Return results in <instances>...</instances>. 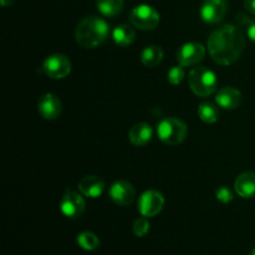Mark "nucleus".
<instances>
[{"mask_svg": "<svg viewBox=\"0 0 255 255\" xmlns=\"http://www.w3.org/2000/svg\"><path fill=\"white\" fill-rule=\"evenodd\" d=\"M246 41L241 30L234 25H224L211 34L208 50L212 59L219 65L234 64L243 54Z\"/></svg>", "mask_w": 255, "mask_h": 255, "instance_id": "f257e3e1", "label": "nucleus"}, {"mask_svg": "<svg viewBox=\"0 0 255 255\" xmlns=\"http://www.w3.org/2000/svg\"><path fill=\"white\" fill-rule=\"evenodd\" d=\"M109 24L99 16H87L77 24L75 37L84 49H94L109 36Z\"/></svg>", "mask_w": 255, "mask_h": 255, "instance_id": "f03ea898", "label": "nucleus"}, {"mask_svg": "<svg viewBox=\"0 0 255 255\" xmlns=\"http://www.w3.org/2000/svg\"><path fill=\"white\" fill-rule=\"evenodd\" d=\"M188 84L194 95L199 97H208L216 92L218 80L212 70L199 66L191 70Z\"/></svg>", "mask_w": 255, "mask_h": 255, "instance_id": "7ed1b4c3", "label": "nucleus"}, {"mask_svg": "<svg viewBox=\"0 0 255 255\" xmlns=\"http://www.w3.org/2000/svg\"><path fill=\"white\" fill-rule=\"evenodd\" d=\"M188 128L182 120L168 117L163 119L157 126V134L163 143L177 146L186 139Z\"/></svg>", "mask_w": 255, "mask_h": 255, "instance_id": "20e7f679", "label": "nucleus"}, {"mask_svg": "<svg viewBox=\"0 0 255 255\" xmlns=\"http://www.w3.org/2000/svg\"><path fill=\"white\" fill-rule=\"evenodd\" d=\"M129 20L139 30H152L159 24V14L154 7L141 4L134 6L129 12Z\"/></svg>", "mask_w": 255, "mask_h": 255, "instance_id": "39448f33", "label": "nucleus"}, {"mask_svg": "<svg viewBox=\"0 0 255 255\" xmlns=\"http://www.w3.org/2000/svg\"><path fill=\"white\" fill-rule=\"evenodd\" d=\"M42 71L51 79H64L71 72V62L62 54L50 55L42 64Z\"/></svg>", "mask_w": 255, "mask_h": 255, "instance_id": "423d86ee", "label": "nucleus"}, {"mask_svg": "<svg viewBox=\"0 0 255 255\" xmlns=\"http://www.w3.org/2000/svg\"><path fill=\"white\" fill-rule=\"evenodd\" d=\"M164 198L158 191H146L138 201V211L143 217H154L163 209Z\"/></svg>", "mask_w": 255, "mask_h": 255, "instance_id": "0eeeda50", "label": "nucleus"}, {"mask_svg": "<svg viewBox=\"0 0 255 255\" xmlns=\"http://www.w3.org/2000/svg\"><path fill=\"white\" fill-rule=\"evenodd\" d=\"M85 207H86V204H85L84 198L74 191L65 192L61 201H60V209H61L62 214L71 219L81 217L85 212Z\"/></svg>", "mask_w": 255, "mask_h": 255, "instance_id": "6e6552de", "label": "nucleus"}, {"mask_svg": "<svg viewBox=\"0 0 255 255\" xmlns=\"http://www.w3.org/2000/svg\"><path fill=\"white\" fill-rule=\"evenodd\" d=\"M206 56V47L199 42H187L177 51V60L182 66H193L199 64Z\"/></svg>", "mask_w": 255, "mask_h": 255, "instance_id": "1a4fd4ad", "label": "nucleus"}, {"mask_svg": "<svg viewBox=\"0 0 255 255\" xmlns=\"http://www.w3.org/2000/svg\"><path fill=\"white\" fill-rule=\"evenodd\" d=\"M227 11V0H204L201 6V17L208 24H217L224 19Z\"/></svg>", "mask_w": 255, "mask_h": 255, "instance_id": "9d476101", "label": "nucleus"}, {"mask_svg": "<svg viewBox=\"0 0 255 255\" xmlns=\"http://www.w3.org/2000/svg\"><path fill=\"white\" fill-rule=\"evenodd\" d=\"M110 198L119 206H128L136 197L133 186L126 181H117L110 187Z\"/></svg>", "mask_w": 255, "mask_h": 255, "instance_id": "9b49d317", "label": "nucleus"}, {"mask_svg": "<svg viewBox=\"0 0 255 255\" xmlns=\"http://www.w3.org/2000/svg\"><path fill=\"white\" fill-rule=\"evenodd\" d=\"M37 111L40 116L45 120H56L61 115L62 104L55 95L45 94L42 95L37 102Z\"/></svg>", "mask_w": 255, "mask_h": 255, "instance_id": "f8f14e48", "label": "nucleus"}, {"mask_svg": "<svg viewBox=\"0 0 255 255\" xmlns=\"http://www.w3.org/2000/svg\"><path fill=\"white\" fill-rule=\"evenodd\" d=\"M216 102L224 110H236L242 102V94L234 87H223L217 94Z\"/></svg>", "mask_w": 255, "mask_h": 255, "instance_id": "ddd939ff", "label": "nucleus"}, {"mask_svg": "<svg viewBox=\"0 0 255 255\" xmlns=\"http://www.w3.org/2000/svg\"><path fill=\"white\" fill-rule=\"evenodd\" d=\"M236 192L242 198H254L255 197V172H244L239 174L234 183Z\"/></svg>", "mask_w": 255, "mask_h": 255, "instance_id": "4468645a", "label": "nucleus"}, {"mask_svg": "<svg viewBox=\"0 0 255 255\" xmlns=\"http://www.w3.org/2000/svg\"><path fill=\"white\" fill-rule=\"evenodd\" d=\"M79 189L89 198H99L105 189V182L97 176H86L79 182Z\"/></svg>", "mask_w": 255, "mask_h": 255, "instance_id": "2eb2a0df", "label": "nucleus"}, {"mask_svg": "<svg viewBox=\"0 0 255 255\" xmlns=\"http://www.w3.org/2000/svg\"><path fill=\"white\" fill-rule=\"evenodd\" d=\"M152 134H153L152 127L146 122H139V124H136L129 129L128 138L133 146L143 147L151 141Z\"/></svg>", "mask_w": 255, "mask_h": 255, "instance_id": "dca6fc26", "label": "nucleus"}, {"mask_svg": "<svg viewBox=\"0 0 255 255\" xmlns=\"http://www.w3.org/2000/svg\"><path fill=\"white\" fill-rule=\"evenodd\" d=\"M112 39L119 46H128L136 39V31L131 25L121 24L117 25L112 31Z\"/></svg>", "mask_w": 255, "mask_h": 255, "instance_id": "f3484780", "label": "nucleus"}, {"mask_svg": "<svg viewBox=\"0 0 255 255\" xmlns=\"http://www.w3.org/2000/svg\"><path fill=\"white\" fill-rule=\"evenodd\" d=\"M163 60V50L157 45L147 46L141 54V62L146 67H156Z\"/></svg>", "mask_w": 255, "mask_h": 255, "instance_id": "a211bd4d", "label": "nucleus"}, {"mask_svg": "<svg viewBox=\"0 0 255 255\" xmlns=\"http://www.w3.org/2000/svg\"><path fill=\"white\" fill-rule=\"evenodd\" d=\"M124 0H97L96 5L99 11L107 17L119 15L124 9Z\"/></svg>", "mask_w": 255, "mask_h": 255, "instance_id": "6ab92c4d", "label": "nucleus"}, {"mask_svg": "<svg viewBox=\"0 0 255 255\" xmlns=\"http://www.w3.org/2000/svg\"><path fill=\"white\" fill-rule=\"evenodd\" d=\"M198 116L206 124H216L219 119V111L216 105L211 102H202L198 106Z\"/></svg>", "mask_w": 255, "mask_h": 255, "instance_id": "aec40b11", "label": "nucleus"}, {"mask_svg": "<svg viewBox=\"0 0 255 255\" xmlns=\"http://www.w3.org/2000/svg\"><path fill=\"white\" fill-rule=\"evenodd\" d=\"M77 244L84 251L94 252L100 247V239L97 238L96 234L91 233V232H82L77 236Z\"/></svg>", "mask_w": 255, "mask_h": 255, "instance_id": "412c9836", "label": "nucleus"}, {"mask_svg": "<svg viewBox=\"0 0 255 255\" xmlns=\"http://www.w3.org/2000/svg\"><path fill=\"white\" fill-rule=\"evenodd\" d=\"M149 228H151V226H149L148 219H147V217L143 216H142L141 218L136 219L133 226H132V231H133L134 236L139 237V238L147 236V233L149 232Z\"/></svg>", "mask_w": 255, "mask_h": 255, "instance_id": "4be33fe9", "label": "nucleus"}, {"mask_svg": "<svg viewBox=\"0 0 255 255\" xmlns=\"http://www.w3.org/2000/svg\"><path fill=\"white\" fill-rule=\"evenodd\" d=\"M184 66L182 65H176L172 69H169V71L167 72V79L171 82L172 85H178L181 84L182 80L184 77Z\"/></svg>", "mask_w": 255, "mask_h": 255, "instance_id": "5701e85b", "label": "nucleus"}, {"mask_svg": "<svg viewBox=\"0 0 255 255\" xmlns=\"http://www.w3.org/2000/svg\"><path fill=\"white\" fill-rule=\"evenodd\" d=\"M216 197L218 201L222 202V203H229V202L233 201V193H232L231 189L226 186H222L216 189Z\"/></svg>", "mask_w": 255, "mask_h": 255, "instance_id": "b1692460", "label": "nucleus"}, {"mask_svg": "<svg viewBox=\"0 0 255 255\" xmlns=\"http://www.w3.org/2000/svg\"><path fill=\"white\" fill-rule=\"evenodd\" d=\"M247 34H248L249 39L255 42V17L249 20L248 25H247Z\"/></svg>", "mask_w": 255, "mask_h": 255, "instance_id": "393cba45", "label": "nucleus"}, {"mask_svg": "<svg viewBox=\"0 0 255 255\" xmlns=\"http://www.w3.org/2000/svg\"><path fill=\"white\" fill-rule=\"evenodd\" d=\"M244 7H246L251 14L255 15V0H244Z\"/></svg>", "mask_w": 255, "mask_h": 255, "instance_id": "a878e982", "label": "nucleus"}, {"mask_svg": "<svg viewBox=\"0 0 255 255\" xmlns=\"http://www.w3.org/2000/svg\"><path fill=\"white\" fill-rule=\"evenodd\" d=\"M0 1H1L2 6H7V5H11L15 0H0Z\"/></svg>", "mask_w": 255, "mask_h": 255, "instance_id": "bb28decb", "label": "nucleus"}, {"mask_svg": "<svg viewBox=\"0 0 255 255\" xmlns=\"http://www.w3.org/2000/svg\"><path fill=\"white\" fill-rule=\"evenodd\" d=\"M249 255H255V248L253 249V251L251 252V254H249Z\"/></svg>", "mask_w": 255, "mask_h": 255, "instance_id": "cd10ccee", "label": "nucleus"}]
</instances>
